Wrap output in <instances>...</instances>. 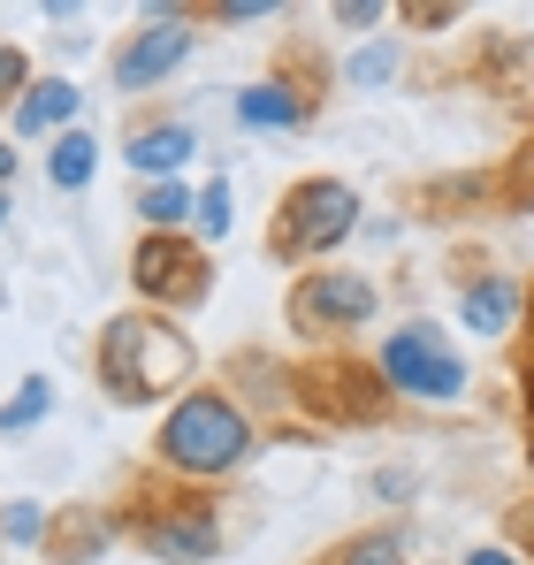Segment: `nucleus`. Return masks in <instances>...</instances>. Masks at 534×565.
I'll return each mask as SVG.
<instances>
[{
	"label": "nucleus",
	"instance_id": "nucleus-12",
	"mask_svg": "<svg viewBox=\"0 0 534 565\" xmlns=\"http://www.w3.org/2000/svg\"><path fill=\"white\" fill-rule=\"evenodd\" d=\"M115 551V520H107V504H54L46 512V535H39V565H92Z\"/></svg>",
	"mask_w": 534,
	"mask_h": 565
},
{
	"label": "nucleus",
	"instance_id": "nucleus-1",
	"mask_svg": "<svg viewBox=\"0 0 534 565\" xmlns=\"http://www.w3.org/2000/svg\"><path fill=\"white\" fill-rule=\"evenodd\" d=\"M107 520H115V543H130L138 558H161V565H214L229 551L222 497L206 481H177V473H161V467L130 473L115 489Z\"/></svg>",
	"mask_w": 534,
	"mask_h": 565
},
{
	"label": "nucleus",
	"instance_id": "nucleus-21",
	"mask_svg": "<svg viewBox=\"0 0 534 565\" xmlns=\"http://www.w3.org/2000/svg\"><path fill=\"white\" fill-rule=\"evenodd\" d=\"M183 214H191L183 184H153V191H138V222H146V230H177Z\"/></svg>",
	"mask_w": 534,
	"mask_h": 565
},
{
	"label": "nucleus",
	"instance_id": "nucleus-30",
	"mask_svg": "<svg viewBox=\"0 0 534 565\" xmlns=\"http://www.w3.org/2000/svg\"><path fill=\"white\" fill-rule=\"evenodd\" d=\"M15 184V146H8V138H0V191Z\"/></svg>",
	"mask_w": 534,
	"mask_h": 565
},
{
	"label": "nucleus",
	"instance_id": "nucleus-22",
	"mask_svg": "<svg viewBox=\"0 0 534 565\" xmlns=\"http://www.w3.org/2000/svg\"><path fill=\"white\" fill-rule=\"evenodd\" d=\"M191 15L199 23H267V15H282V0H206Z\"/></svg>",
	"mask_w": 534,
	"mask_h": 565
},
{
	"label": "nucleus",
	"instance_id": "nucleus-10",
	"mask_svg": "<svg viewBox=\"0 0 534 565\" xmlns=\"http://www.w3.org/2000/svg\"><path fill=\"white\" fill-rule=\"evenodd\" d=\"M199 153V130L169 115V107H130V122H122V161L138 169V177H177L183 161Z\"/></svg>",
	"mask_w": 534,
	"mask_h": 565
},
{
	"label": "nucleus",
	"instance_id": "nucleus-15",
	"mask_svg": "<svg viewBox=\"0 0 534 565\" xmlns=\"http://www.w3.org/2000/svg\"><path fill=\"white\" fill-rule=\"evenodd\" d=\"M489 206L496 214H534V130L489 169Z\"/></svg>",
	"mask_w": 534,
	"mask_h": 565
},
{
	"label": "nucleus",
	"instance_id": "nucleus-29",
	"mask_svg": "<svg viewBox=\"0 0 534 565\" xmlns=\"http://www.w3.org/2000/svg\"><path fill=\"white\" fill-rule=\"evenodd\" d=\"M466 565H520L504 543H481V551H466Z\"/></svg>",
	"mask_w": 534,
	"mask_h": 565
},
{
	"label": "nucleus",
	"instance_id": "nucleus-26",
	"mask_svg": "<svg viewBox=\"0 0 534 565\" xmlns=\"http://www.w3.org/2000/svg\"><path fill=\"white\" fill-rule=\"evenodd\" d=\"M191 214H199V222H206V237H222V230H229V184H222V177H214V184H206V199H199V206H191Z\"/></svg>",
	"mask_w": 534,
	"mask_h": 565
},
{
	"label": "nucleus",
	"instance_id": "nucleus-9",
	"mask_svg": "<svg viewBox=\"0 0 534 565\" xmlns=\"http://www.w3.org/2000/svg\"><path fill=\"white\" fill-rule=\"evenodd\" d=\"M199 15L191 8H138V31L115 46V62H107V77H115V93H153L161 77H177L183 62H191V31Z\"/></svg>",
	"mask_w": 534,
	"mask_h": 565
},
{
	"label": "nucleus",
	"instance_id": "nucleus-20",
	"mask_svg": "<svg viewBox=\"0 0 534 565\" xmlns=\"http://www.w3.org/2000/svg\"><path fill=\"white\" fill-rule=\"evenodd\" d=\"M46 397H54V382H46V375H31L23 390H15V397H8V405H0V428H8V436L39 428V420H46Z\"/></svg>",
	"mask_w": 534,
	"mask_h": 565
},
{
	"label": "nucleus",
	"instance_id": "nucleus-11",
	"mask_svg": "<svg viewBox=\"0 0 534 565\" xmlns=\"http://www.w3.org/2000/svg\"><path fill=\"white\" fill-rule=\"evenodd\" d=\"M520 306H527V282L504 276V268H489L481 253H466V276H458V313H466V329H473V337H504V329L520 321Z\"/></svg>",
	"mask_w": 534,
	"mask_h": 565
},
{
	"label": "nucleus",
	"instance_id": "nucleus-31",
	"mask_svg": "<svg viewBox=\"0 0 534 565\" xmlns=\"http://www.w3.org/2000/svg\"><path fill=\"white\" fill-rule=\"evenodd\" d=\"M0 230H8V191H0Z\"/></svg>",
	"mask_w": 534,
	"mask_h": 565
},
{
	"label": "nucleus",
	"instance_id": "nucleus-6",
	"mask_svg": "<svg viewBox=\"0 0 534 565\" xmlns=\"http://www.w3.org/2000/svg\"><path fill=\"white\" fill-rule=\"evenodd\" d=\"M382 313V290L366 268H306V276L290 282V298H282V321H290V337H306V344H344L359 337L366 321Z\"/></svg>",
	"mask_w": 534,
	"mask_h": 565
},
{
	"label": "nucleus",
	"instance_id": "nucleus-7",
	"mask_svg": "<svg viewBox=\"0 0 534 565\" xmlns=\"http://www.w3.org/2000/svg\"><path fill=\"white\" fill-rule=\"evenodd\" d=\"M130 290L153 313H191L214 298V253L191 245L183 230H138L130 245Z\"/></svg>",
	"mask_w": 534,
	"mask_h": 565
},
{
	"label": "nucleus",
	"instance_id": "nucleus-18",
	"mask_svg": "<svg viewBox=\"0 0 534 565\" xmlns=\"http://www.w3.org/2000/svg\"><path fill=\"white\" fill-rule=\"evenodd\" d=\"M313 565H413L405 551H397V535H382V527H359V535H344V543H329Z\"/></svg>",
	"mask_w": 534,
	"mask_h": 565
},
{
	"label": "nucleus",
	"instance_id": "nucleus-5",
	"mask_svg": "<svg viewBox=\"0 0 534 565\" xmlns=\"http://www.w3.org/2000/svg\"><path fill=\"white\" fill-rule=\"evenodd\" d=\"M290 405L306 413V428H382V420L397 413L382 367L359 360L352 344L306 352V360L290 367Z\"/></svg>",
	"mask_w": 534,
	"mask_h": 565
},
{
	"label": "nucleus",
	"instance_id": "nucleus-19",
	"mask_svg": "<svg viewBox=\"0 0 534 565\" xmlns=\"http://www.w3.org/2000/svg\"><path fill=\"white\" fill-rule=\"evenodd\" d=\"M39 535H46V504H31V497L0 504V551H39Z\"/></svg>",
	"mask_w": 534,
	"mask_h": 565
},
{
	"label": "nucleus",
	"instance_id": "nucleus-23",
	"mask_svg": "<svg viewBox=\"0 0 534 565\" xmlns=\"http://www.w3.org/2000/svg\"><path fill=\"white\" fill-rule=\"evenodd\" d=\"M31 93V54L0 39V115H15V99Z\"/></svg>",
	"mask_w": 534,
	"mask_h": 565
},
{
	"label": "nucleus",
	"instance_id": "nucleus-2",
	"mask_svg": "<svg viewBox=\"0 0 534 565\" xmlns=\"http://www.w3.org/2000/svg\"><path fill=\"white\" fill-rule=\"evenodd\" d=\"M92 375L115 405H161L183 397L199 375V344L183 337L177 313H153V306H122L115 321H99L92 337Z\"/></svg>",
	"mask_w": 534,
	"mask_h": 565
},
{
	"label": "nucleus",
	"instance_id": "nucleus-27",
	"mask_svg": "<svg viewBox=\"0 0 534 565\" xmlns=\"http://www.w3.org/2000/svg\"><path fill=\"white\" fill-rule=\"evenodd\" d=\"M329 23H344V31H366V23H389V8H382V0H337V8H329Z\"/></svg>",
	"mask_w": 534,
	"mask_h": 565
},
{
	"label": "nucleus",
	"instance_id": "nucleus-24",
	"mask_svg": "<svg viewBox=\"0 0 534 565\" xmlns=\"http://www.w3.org/2000/svg\"><path fill=\"white\" fill-rule=\"evenodd\" d=\"M389 15L413 23V31H444V23H458V0H397Z\"/></svg>",
	"mask_w": 534,
	"mask_h": 565
},
{
	"label": "nucleus",
	"instance_id": "nucleus-17",
	"mask_svg": "<svg viewBox=\"0 0 534 565\" xmlns=\"http://www.w3.org/2000/svg\"><path fill=\"white\" fill-rule=\"evenodd\" d=\"M92 169H99L92 130H62V138H54V153H46V177H54V191H85Z\"/></svg>",
	"mask_w": 534,
	"mask_h": 565
},
{
	"label": "nucleus",
	"instance_id": "nucleus-28",
	"mask_svg": "<svg viewBox=\"0 0 534 565\" xmlns=\"http://www.w3.org/2000/svg\"><path fill=\"white\" fill-rule=\"evenodd\" d=\"M389 70H397V54H389V46H366V54L352 62V77H359V85H382Z\"/></svg>",
	"mask_w": 534,
	"mask_h": 565
},
{
	"label": "nucleus",
	"instance_id": "nucleus-8",
	"mask_svg": "<svg viewBox=\"0 0 534 565\" xmlns=\"http://www.w3.org/2000/svg\"><path fill=\"white\" fill-rule=\"evenodd\" d=\"M374 367H382L389 390H405V397H458L466 390V360H458V344H450L436 321H397L382 337Z\"/></svg>",
	"mask_w": 534,
	"mask_h": 565
},
{
	"label": "nucleus",
	"instance_id": "nucleus-14",
	"mask_svg": "<svg viewBox=\"0 0 534 565\" xmlns=\"http://www.w3.org/2000/svg\"><path fill=\"white\" fill-rule=\"evenodd\" d=\"M70 115H77V85H70V77H31V93L15 99V130H23V138L62 130Z\"/></svg>",
	"mask_w": 534,
	"mask_h": 565
},
{
	"label": "nucleus",
	"instance_id": "nucleus-16",
	"mask_svg": "<svg viewBox=\"0 0 534 565\" xmlns=\"http://www.w3.org/2000/svg\"><path fill=\"white\" fill-rule=\"evenodd\" d=\"M527 70V39L520 31H481V54H473V77L489 93H512V77Z\"/></svg>",
	"mask_w": 534,
	"mask_h": 565
},
{
	"label": "nucleus",
	"instance_id": "nucleus-25",
	"mask_svg": "<svg viewBox=\"0 0 534 565\" xmlns=\"http://www.w3.org/2000/svg\"><path fill=\"white\" fill-rule=\"evenodd\" d=\"M504 551H512L520 565H534V497H527V504H512V512H504Z\"/></svg>",
	"mask_w": 534,
	"mask_h": 565
},
{
	"label": "nucleus",
	"instance_id": "nucleus-4",
	"mask_svg": "<svg viewBox=\"0 0 534 565\" xmlns=\"http://www.w3.org/2000/svg\"><path fill=\"white\" fill-rule=\"evenodd\" d=\"M359 230V191L344 177H298L267 214L260 253L275 268H329V253Z\"/></svg>",
	"mask_w": 534,
	"mask_h": 565
},
{
	"label": "nucleus",
	"instance_id": "nucleus-3",
	"mask_svg": "<svg viewBox=\"0 0 534 565\" xmlns=\"http://www.w3.org/2000/svg\"><path fill=\"white\" fill-rule=\"evenodd\" d=\"M253 451H260V420L222 382L183 390L177 405H169V420H161V436H153V467L177 473V481H206V489L229 481Z\"/></svg>",
	"mask_w": 534,
	"mask_h": 565
},
{
	"label": "nucleus",
	"instance_id": "nucleus-13",
	"mask_svg": "<svg viewBox=\"0 0 534 565\" xmlns=\"http://www.w3.org/2000/svg\"><path fill=\"white\" fill-rule=\"evenodd\" d=\"M413 206H420L428 222H466V214H496V206H489V169H481V177H428V184H413Z\"/></svg>",
	"mask_w": 534,
	"mask_h": 565
}]
</instances>
